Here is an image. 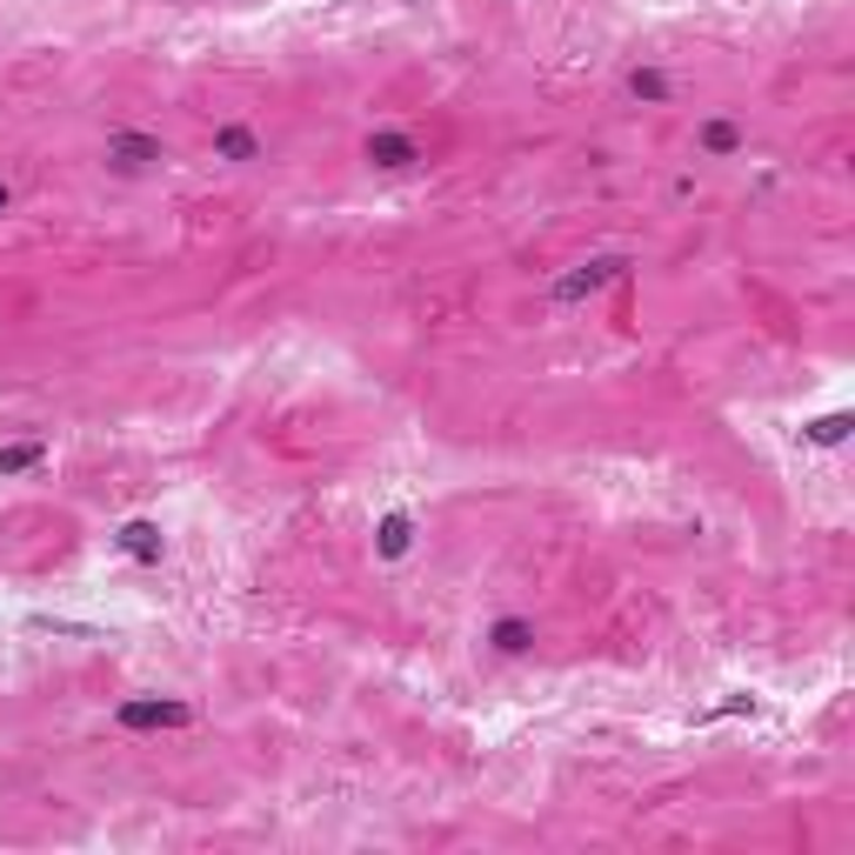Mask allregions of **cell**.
Listing matches in <instances>:
<instances>
[{
  "instance_id": "cell-1",
  "label": "cell",
  "mask_w": 855,
  "mask_h": 855,
  "mask_svg": "<svg viewBox=\"0 0 855 855\" xmlns=\"http://www.w3.org/2000/svg\"><path fill=\"white\" fill-rule=\"evenodd\" d=\"M114 722L127 735H167V729H195V702H175V696H134L114 709Z\"/></svg>"
},
{
  "instance_id": "cell-2",
  "label": "cell",
  "mask_w": 855,
  "mask_h": 855,
  "mask_svg": "<svg viewBox=\"0 0 855 855\" xmlns=\"http://www.w3.org/2000/svg\"><path fill=\"white\" fill-rule=\"evenodd\" d=\"M629 275V262H622V254H595V262H581L575 275H562L555 288H548V301L555 308H575V301H588V295H602L609 281H622Z\"/></svg>"
},
{
  "instance_id": "cell-3",
  "label": "cell",
  "mask_w": 855,
  "mask_h": 855,
  "mask_svg": "<svg viewBox=\"0 0 855 855\" xmlns=\"http://www.w3.org/2000/svg\"><path fill=\"white\" fill-rule=\"evenodd\" d=\"M108 160L121 167V175H147V167H167V147L141 127H114L108 134Z\"/></svg>"
},
{
  "instance_id": "cell-4",
  "label": "cell",
  "mask_w": 855,
  "mask_h": 855,
  "mask_svg": "<svg viewBox=\"0 0 855 855\" xmlns=\"http://www.w3.org/2000/svg\"><path fill=\"white\" fill-rule=\"evenodd\" d=\"M362 160L381 167V175H408V167L421 160V147H414V134H401V127H375V134L362 141Z\"/></svg>"
},
{
  "instance_id": "cell-5",
  "label": "cell",
  "mask_w": 855,
  "mask_h": 855,
  "mask_svg": "<svg viewBox=\"0 0 855 855\" xmlns=\"http://www.w3.org/2000/svg\"><path fill=\"white\" fill-rule=\"evenodd\" d=\"M114 548L154 568V562L167 555V535H160V522H121V535H114Z\"/></svg>"
},
{
  "instance_id": "cell-6",
  "label": "cell",
  "mask_w": 855,
  "mask_h": 855,
  "mask_svg": "<svg viewBox=\"0 0 855 855\" xmlns=\"http://www.w3.org/2000/svg\"><path fill=\"white\" fill-rule=\"evenodd\" d=\"M214 154H221V160H234V167H247V160H262L268 147H262V134H254V127L227 121V127H214Z\"/></svg>"
},
{
  "instance_id": "cell-7",
  "label": "cell",
  "mask_w": 855,
  "mask_h": 855,
  "mask_svg": "<svg viewBox=\"0 0 855 855\" xmlns=\"http://www.w3.org/2000/svg\"><path fill=\"white\" fill-rule=\"evenodd\" d=\"M488 642H495V655H529V648H535V622H529V615H501V622L488 629Z\"/></svg>"
},
{
  "instance_id": "cell-8",
  "label": "cell",
  "mask_w": 855,
  "mask_h": 855,
  "mask_svg": "<svg viewBox=\"0 0 855 855\" xmlns=\"http://www.w3.org/2000/svg\"><path fill=\"white\" fill-rule=\"evenodd\" d=\"M414 548V515H401V508H395V515L381 522V562H401Z\"/></svg>"
},
{
  "instance_id": "cell-9",
  "label": "cell",
  "mask_w": 855,
  "mask_h": 855,
  "mask_svg": "<svg viewBox=\"0 0 855 855\" xmlns=\"http://www.w3.org/2000/svg\"><path fill=\"white\" fill-rule=\"evenodd\" d=\"M848 428H855V421H848V408H835V414H822V421H809V428H802V435H809L815 448H835V442H848Z\"/></svg>"
},
{
  "instance_id": "cell-10",
  "label": "cell",
  "mask_w": 855,
  "mask_h": 855,
  "mask_svg": "<svg viewBox=\"0 0 855 855\" xmlns=\"http://www.w3.org/2000/svg\"><path fill=\"white\" fill-rule=\"evenodd\" d=\"M47 462V442H14V448H0V475H27Z\"/></svg>"
},
{
  "instance_id": "cell-11",
  "label": "cell",
  "mask_w": 855,
  "mask_h": 855,
  "mask_svg": "<svg viewBox=\"0 0 855 855\" xmlns=\"http://www.w3.org/2000/svg\"><path fill=\"white\" fill-rule=\"evenodd\" d=\"M629 95H635V101H668V80H662L655 67H635V74H629Z\"/></svg>"
},
{
  "instance_id": "cell-12",
  "label": "cell",
  "mask_w": 855,
  "mask_h": 855,
  "mask_svg": "<svg viewBox=\"0 0 855 855\" xmlns=\"http://www.w3.org/2000/svg\"><path fill=\"white\" fill-rule=\"evenodd\" d=\"M702 147H709V154H735V147H742V127H735V121H709V127H702Z\"/></svg>"
},
{
  "instance_id": "cell-13",
  "label": "cell",
  "mask_w": 855,
  "mask_h": 855,
  "mask_svg": "<svg viewBox=\"0 0 855 855\" xmlns=\"http://www.w3.org/2000/svg\"><path fill=\"white\" fill-rule=\"evenodd\" d=\"M755 709H762V702H755L748 689H735V696H729V702H715V709H709L702 722H729V715H755Z\"/></svg>"
},
{
  "instance_id": "cell-14",
  "label": "cell",
  "mask_w": 855,
  "mask_h": 855,
  "mask_svg": "<svg viewBox=\"0 0 855 855\" xmlns=\"http://www.w3.org/2000/svg\"><path fill=\"white\" fill-rule=\"evenodd\" d=\"M8 208H14V188H8V181H0V214H8Z\"/></svg>"
}]
</instances>
